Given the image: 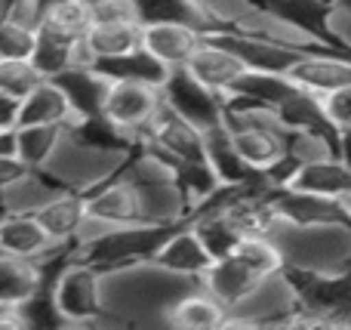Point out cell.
Returning a JSON list of instances; mask_svg holds the SVG:
<instances>
[{"instance_id": "cell-1", "label": "cell", "mask_w": 351, "mask_h": 330, "mask_svg": "<svg viewBox=\"0 0 351 330\" xmlns=\"http://www.w3.org/2000/svg\"><path fill=\"white\" fill-rule=\"evenodd\" d=\"M200 281L167 272L154 259L105 272V325H167L173 303Z\"/></svg>"}, {"instance_id": "cell-2", "label": "cell", "mask_w": 351, "mask_h": 330, "mask_svg": "<svg viewBox=\"0 0 351 330\" xmlns=\"http://www.w3.org/2000/svg\"><path fill=\"white\" fill-rule=\"evenodd\" d=\"M176 226H158V222H130V226H105L90 220L77 241V257L99 266L102 272L123 269L133 263H148L160 250Z\"/></svg>"}, {"instance_id": "cell-3", "label": "cell", "mask_w": 351, "mask_h": 330, "mask_svg": "<svg viewBox=\"0 0 351 330\" xmlns=\"http://www.w3.org/2000/svg\"><path fill=\"white\" fill-rule=\"evenodd\" d=\"M274 241L293 266L321 275L351 272V226H293L280 220Z\"/></svg>"}, {"instance_id": "cell-4", "label": "cell", "mask_w": 351, "mask_h": 330, "mask_svg": "<svg viewBox=\"0 0 351 330\" xmlns=\"http://www.w3.org/2000/svg\"><path fill=\"white\" fill-rule=\"evenodd\" d=\"M56 303L71 327L105 325V272L77 257L56 281Z\"/></svg>"}, {"instance_id": "cell-5", "label": "cell", "mask_w": 351, "mask_h": 330, "mask_svg": "<svg viewBox=\"0 0 351 330\" xmlns=\"http://www.w3.org/2000/svg\"><path fill=\"white\" fill-rule=\"evenodd\" d=\"M130 154L93 148V145H86V142L74 139V136L65 130V139H62L59 152L53 154V161L47 164V170L53 173L56 179H62L68 189L90 191V189H96L99 182H105V179L114 176V173L127 164Z\"/></svg>"}, {"instance_id": "cell-6", "label": "cell", "mask_w": 351, "mask_h": 330, "mask_svg": "<svg viewBox=\"0 0 351 330\" xmlns=\"http://www.w3.org/2000/svg\"><path fill=\"white\" fill-rule=\"evenodd\" d=\"M164 105H167L164 86L139 84V80H111V90L102 111L121 130H127L136 142H142L148 136V130L154 127L158 115L164 111Z\"/></svg>"}, {"instance_id": "cell-7", "label": "cell", "mask_w": 351, "mask_h": 330, "mask_svg": "<svg viewBox=\"0 0 351 330\" xmlns=\"http://www.w3.org/2000/svg\"><path fill=\"white\" fill-rule=\"evenodd\" d=\"M164 99L173 111L197 123L200 130H213L225 123V96L200 84L188 68H173L164 80Z\"/></svg>"}, {"instance_id": "cell-8", "label": "cell", "mask_w": 351, "mask_h": 330, "mask_svg": "<svg viewBox=\"0 0 351 330\" xmlns=\"http://www.w3.org/2000/svg\"><path fill=\"white\" fill-rule=\"evenodd\" d=\"M142 142L148 148H154L160 158H167L170 164H179V161H206V130H200L197 123L182 117L170 105H164V111L158 115L154 127L148 130V136Z\"/></svg>"}, {"instance_id": "cell-9", "label": "cell", "mask_w": 351, "mask_h": 330, "mask_svg": "<svg viewBox=\"0 0 351 330\" xmlns=\"http://www.w3.org/2000/svg\"><path fill=\"white\" fill-rule=\"evenodd\" d=\"M90 201V220L105 222V226H130V222H145L142 210V195L133 185V179L123 170H117L111 179L99 182L96 189L86 191Z\"/></svg>"}, {"instance_id": "cell-10", "label": "cell", "mask_w": 351, "mask_h": 330, "mask_svg": "<svg viewBox=\"0 0 351 330\" xmlns=\"http://www.w3.org/2000/svg\"><path fill=\"white\" fill-rule=\"evenodd\" d=\"M185 68L200 84H206L210 90L222 93V96H228L237 80L247 74V62H243L228 43L213 34H206V40L197 47V53L191 56V62H188Z\"/></svg>"}, {"instance_id": "cell-11", "label": "cell", "mask_w": 351, "mask_h": 330, "mask_svg": "<svg viewBox=\"0 0 351 330\" xmlns=\"http://www.w3.org/2000/svg\"><path fill=\"white\" fill-rule=\"evenodd\" d=\"M256 6L274 12V16L287 19V22L299 25L302 31L321 37L324 43L342 49V53H351L346 43L339 40V34L333 31V16L339 12V0H253Z\"/></svg>"}, {"instance_id": "cell-12", "label": "cell", "mask_w": 351, "mask_h": 330, "mask_svg": "<svg viewBox=\"0 0 351 330\" xmlns=\"http://www.w3.org/2000/svg\"><path fill=\"white\" fill-rule=\"evenodd\" d=\"M206 40V31L191 22H148L142 34V47L158 56L167 68H185L197 47Z\"/></svg>"}, {"instance_id": "cell-13", "label": "cell", "mask_w": 351, "mask_h": 330, "mask_svg": "<svg viewBox=\"0 0 351 330\" xmlns=\"http://www.w3.org/2000/svg\"><path fill=\"white\" fill-rule=\"evenodd\" d=\"M274 204H278L280 216L287 222H293V226H351L348 201L321 198L296 189H278L274 191Z\"/></svg>"}, {"instance_id": "cell-14", "label": "cell", "mask_w": 351, "mask_h": 330, "mask_svg": "<svg viewBox=\"0 0 351 330\" xmlns=\"http://www.w3.org/2000/svg\"><path fill=\"white\" fill-rule=\"evenodd\" d=\"M154 263L164 266L173 275L200 281V278L206 275V269L216 263V257L206 250V244L200 241V235L194 232L191 222H179L170 238L160 244V250L154 253Z\"/></svg>"}, {"instance_id": "cell-15", "label": "cell", "mask_w": 351, "mask_h": 330, "mask_svg": "<svg viewBox=\"0 0 351 330\" xmlns=\"http://www.w3.org/2000/svg\"><path fill=\"white\" fill-rule=\"evenodd\" d=\"M84 37L86 34H71V31L53 25L49 19H40V25H37V47L31 62L40 68L43 78H59L71 65L86 62Z\"/></svg>"}, {"instance_id": "cell-16", "label": "cell", "mask_w": 351, "mask_h": 330, "mask_svg": "<svg viewBox=\"0 0 351 330\" xmlns=\"http://www.w3.org/2000/svg\"><path fill=\"white\" fill-rule=\"evenodd\" d=\"M262 281H265V275H259L253 266H247L237 253H228V257L216 259V263L206 269V275L200 278V284H204L216 300H222L225 306H228V312L234 306H241Z\"/></svg>"}, {"instance_id": "cell-17", "label": "cell", "mask_w": 351, "mask_h": 330, "mask_svg": "<svg viewBox=\"0 0 351 330\" xmlns=\"http://www.w3.org/2000/svg\"><path fill=\"white\" fill-rule=\"evenodd\" d=\"M40 222L47 226V232L53 235L56 244H77L80 235H84L86 222H90V201H86V191L77 189H65L56 198H49L40 210H37Z\"/></svg>"}, {"instance_id": "cell-18", "label": "cell", "mask_w": 351, "mask_h": 330, "mask_svg": "<svg viewBox=\"0 0 351 330\" xmlns=\"http://www.w3.org/2000/svg\"><path fill=\"white\" fill-rule=\"evenodd\" d=\"M213 37L225 40L243 62H247V68H256V71L290 74L299 62L311 56V53H302V49L280 47V43H271V40H262V37L237 34V31H222V34H213Z\"/></svg>"}, {"instance_id": "cell-19", "label": "cell", "mask_w": 351, "mask_h": 330, "mask_svg": "<svg viewBox=\"0 0 351 330\" xmlns=\"http://www.w3.org/2000/svg\"><path fill=\"white\" fill-rule=\"evenodd\" d=\"M206 161L213 164V170L219 173V179L225 185H268L265 173H259L243 158L234 136H231V130L225 123L206 130Z\"/></svg>"}, {"instance_id": "cell-20", "label": "cell", "mask_w": 351, "mask_h": 330, "mask_svg": "<svg viewBox=\"0 0 351 330\" xmlns=\"http://www.w3.org/2000/svg\"><path fill=\"white\" fill-rule=\"evenodd\" d=\"M290 189L311 191V195H321V198H336V201H348L351 198V167L339 154H321V158L305 161V164L299 167Z\"/></svg>"}, {"instance_id": "cell-21", "label": "cell", "mask_w": 351, "mask_h": 330, "mask_svg": "<svg viewBox=\"0 0 351 330\" xmlns=\"http://www.w3.org/2000/svg\"><path fill=\"white\" fill-rule=\"evenodd\" d=\"M278 115L293 133L321 136V139H327L333 148H336V142H339V127L333 123L327 105H324V96H317V93L299 86V90L278 108Z\"/></svg>"}, {"instance_id": "cell-22", "label": "cell", "mask_w": 351, "mask_h": 330, "mask_svg": "<svg viewBox=\"0 0 351 330\" xmlns=\"http://www.w3.org/2000/svg\"><path fill=\"white\" fill-rule=\"evenodd\" d=\"M302 90H311L317 96H330L336 90L351 86V56L348 53H317L302 59L290 71Z\"/></svg>"}, {"instance_id": "cell-23", "label": "cell", "mask_w": 351, "mask_h": 330, "mask_svg": "<svg viewBox=\"0 0 351 330\" xmlns=\"http://www.w3.org/2000/svg\"><path fill=\"white\" fill-rule=\"evenodd\" d=\"M56 247L53 235L37 213H3L0 222V253H16L25 259H40Z\"/></svg>"}, {"instance_id": "cell-24", "label": "cell", "mask_w": 351, "mask_h": 330, "mask_svg": "<svg viewBox=\"0 0 351 330\" xmlns=\"http://www.w3.org/2000/svg\"><path fill=\"white\" fill-rule=\"evenodd\" d=\"M53 80L68 93L77 117L99 115V111L105 108V99H108V90H111V78H105L93 62L71 65L68 71H62L59 78H53Z\"/></svg>"}, {"instance_id": "cell-25", "label": "cell", "mask_w": 351, "mask_h": 330, "mask_svg": "<svg viewBox=\"0 0 351 330\" xmlns=\"http://www.w3.org/2000/svg\"><path fill=\"white\" fill-rule=\"evenodd\" d=\"M228 318H231L228 306L222 300H216L204 284H197V287H191L173 303L167 325L182 330H213V327H225Z\"/></svg>"}, {"instance_id": "cell-26", "label": "cell", "mask_w": 351, "mask_h": 330, "mask_svg": "<svg viewBox=\"0 0 351 330\" xmlns=\"http://www.w3.org/2000/svg\"><path fill=\"white\" fill-rule=\"evenodd\" d=\"M142 34L145 25L139 19L133 22H99L90 25L84 37V49H86V62H99V59H114V56H127L133 49H142Z\"/></svg>"}, {"instance_id": "cell-27", "label": "cell", "mask_w": 351, "mask_h": 330, "mask_svg": "<svg viewBox=\"0 0 351 330\" xmlns=\"http://www.w3.org/2000/svg\"><path fill=\"white\" fill-rule=\"evenodd\" d=\"M74 121H77V111H74L68 93L62 90L53 78H47L31 96L22 99V127H31V123H59V127H71Z\"/></svg>"}, {"instance_id": "cell-28", "label": "cell", "mask_w": 351, "mask_h": 330, "mask_svg": "<svg viewBox=\"0 0 351 330\" xmlns=\"http://www.w3.org/2000/svg\"><path fill=\"white\" fill-rule=\"evenodd\" d=\"M65 189L68 185L62 179H56L47 167H40V170L34 167L25 179L3 185V213H37L49 198H56Z\"/></svg>"}, {"instance_id": "cell-29", "label": "cell", "mask_w": 351, "mask_h": 330, "mask_svg": "<svg viewBox=\"0 0 351 330\" xmlns=\"http://www.w3.org/2000/svg\"><path fill=\"white\" fill-rule=\"evenodd\" d=\"M43 284L40 259H25L16 253H0V303H19L31 300L37 287Z\"/></svg>"}, {"instance_id": "cell-30", "label": "cell", "mask_w": 351, "mask_h": 330, "mask_svg": "<svg viewBox=\"0 0 351 330\" xmlns=\"http://www.w3.org/2000/svg\"><path fill=\"white\" fill-rule=\"evenodd\" d=\"M93 65L111 80H139V84L164 86V80L170 78V68H167L158 56L148 53L145 47L133 49V53H127V56H114V59H99V62H93Z\"/></svg>"}, {"instance_id": "cell-31", "label": "cell", "mask_w": 351, "mask_h": 330, "mask_svg": "<svg viewBox=\"0 0 351 330\" xmlns=\"http://www.w3.org/2000/svg\"><path fill=\"white\" fill-rule=\"evenodd\" d=\"M296 90H299V84L290 78V74H274V71H256V68H247V74L237 80L231 93L247 96V99L262 102V105H271V108H280Z\"/></svg>"}, {"instance_id": "cell-32", "label": "cell", "mask_w": 351, "mask_h": 330, "mask_svg": "<svg viewBox=\"0 0 351 330\" xmlns=\"http://www.w3.org/2000/svg\"><path fill=\"white\" fill-rule=\"evenodd\" d=\"M188 222L194 226V232L200 235V241H204L206 250H210L216 259L234 253L237 244L243 241L241 228L228 220V213H225V210H204V213H194Z\"/></svg>"}, {"instance_id": "cell-33", "label": "cell", "mask_w": 351, "mask_h": 330, "mask_svg": "<svg viewBox=\"0 0 351 330\" xmlns=\"http://www.w3.org/2000/svg\"><path fill=\"white\" fill-rule=\"evenodd\" d=\"M65 130L59 123H31V127H19V158L31 167H47L53 154L59 152Z\"/></svg>"}, {"instance_id": "cell-34", "label": "cell", "mask_w": 351, "mask_h": 330, "mask_svg": "<svg viewBox=\"0 0 351 330\" xmlns=\"http://www.w3.org/2000/svg\"><path fill=\"white\" fill-rule=\"evenodd\" d=\"M139 22H191L206 31V19L197 0H133Z\"/></svg>"}, {"instance_id": "cell-35", "label": "cell", "mask_w": 351, "mask_h": 330, "mask_svg": "<svg viewBox=\"0 0 351 330\" xmlns=\"http://www.w3.org/2000/svg\"><path fill=\"white\" fill-rule=\"evenodd\" d=\"M40 68L31 59H0V93L3 96L25 99L43 84Z\"/></svg>"}, {"instance_id": "cell-36", "label": "cell", "mask_w": 351, "mask_h": 330, "mask_svg": "<svg viewBox=\"0 0 351 330\" xmlns=\"http://www.w3.org/2000/svg\"><path fill=\"white\" fill-rule=\"evenodd\" d=\"M37 47V28L3 19L0 22V59H31Z\"/></svg>"}, {"instance_id": "cell-37", "label": "cell", "mask_w": 351, "mask_h": 330, "mask_svg": "<svg viewBox=\"0 0 351 330\" xmlns=\"http://www.w3.org/2000/svg\"><path fill=\"white\" fill-rule=\"evenodd\" d=\"M84 10L90 12V22H133L139 19L133 0H80Z\"/></svg>"}, {"instance_id": "cell-38", "label": "cell", "mask_w": 351, "mask_h": 330, "mask_svg": "<svg viewBox=\"0 0 351 330\" xmlns=\"http://www.w3.org/2000/svg\"><path fill=\"white\" fill-rule=\"evenodd\" d=\"M324 105H327V111H330V117H333L336 127H339V130L351 127V86L324 96Z\"/></svg>"}, {"instance_id": "cell-39", "label": "cell", "mask_w": 351, "mask_h": 330, "mask_svg": "<svg viewBox=\"0 0 351 330\" xmlns=\"http://www.w3.org/2000/svg\"><path fill=\"white\" fill-rule=\"evenodd\" d=\"M19 127H22V99L0 93V130H19Z\"/></svg>"}, {"instance_id": "cell-40", "label": "cell", "mask_w": 351, "mask_h": 330, "mask_svg": "<svg viewBox=\"0 0 351 330\" xmlns=\"http://www.w3.org/2000/svg\"><path fill=\"white\" fill-rule=\"evenodd\" d=\"M34 170L31 164H25L22 158H0V185H12L19 179H25Z\"/></svg>"}, {"instance_id": "cell-41", "label": "cell", "mask_w": 351, "mask_h": 330, "mask_svg": "<svg viewBox=\"0 0 351 330\" xmlns=\"http://www.w3.org/2000/svg\"><path fill=\"white\" fill-rule=\"evenodd\" d=\"M333 31L339 34V40L351 49V10H342L339 6V12L333 16Z\"/></svg>"}, {"instance_id": "cell-42", "label": "cell", "mask_w": 351, "mask_h": 330, "mask_svg": "<svg viewBox=\"0 0 351 330\" xmlns=\"http://www.w3.org/2000/svg\"><path fill=\"white\" fill-rule=\"evenodd\" d=\"M336 154L351 167V127L339 130V142H336Z\"/></svg>"}, {"instance_id": "cell-43", "label": "cell", "mask_w": 351, "mask_h": 330, "mask_svg": "<svg viewBox=\"0 0 351 330\" xmlns=\"http://www.w3.org/2000/svg\"><path fill=\"white\" fill-rule=\"evenodd\" d=\"M342 3V10H351V0H339Z\"/></svg>"}, {"instance_id": "cell-44", "label": "cell", "mask_w": 351, "mask_h": 330, "mask_svg": "<svg viewBox=\"0 0 351 330\" xmlns=\"http://www.w3.org/2000/svg\"><path fill=\"white\" fill-rule=\"evenodd\" d=\"M348 210H351V198H348Z\"/></svg>"}]
</instances>
